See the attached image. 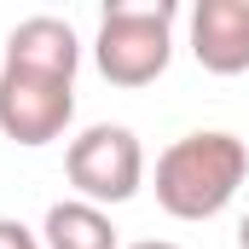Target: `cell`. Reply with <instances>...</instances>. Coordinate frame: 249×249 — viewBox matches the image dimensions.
<instances>
[{
    "label": "cell",
    "mask_w": 249,
    "mask_h": 249,
    "mask_svg": "<svg viewBox=\"0 0 249 249\" xmlns=\"http://www.w3.org/2000/svg\"><path fill=\"white\" fill-rule=\"evenodd\" d=\"M75 116V81L0 70V133L18 145H53Z\"/></svg>",
    "instance_id": "obj_4"
},
{
    "label": "cell",
    "mask_w": 249,
    "mask_h": 249,
    "mask_svg": "<svg viewBox=\"0 0 249 249\" xmlns=\"http://www.w3.org/2000/svg\"><path fill=\"white\" fill-rule=\"evenodd\" d=\"M41 249H122V238H116V226H110L105 209H93V203L75 197V203H53L47 209Z\"/></svg>",
    "instance_id": "obj_7"
},
{
    "label": "cell",
    "mask_w": 249,
    "mask_h": 249,
    "mask_svg": "<svg viewBox=\"0 0 249 249\" xmlns=\"http://www.w3.org/2000/svg\"><path fill=\"white\" fill-rule=\"evenodd\" d=\"M64 174L70 186L81 191V203H127L133 191L145 186V145L133 139V127L99 122L87 127L81 139H70L64 151Z\"/></svg>",
    "instance_id": "obj_3"
},
{
    "label": "cell",
    "mask_w": 249,
    "mask_h": 249,
    "mask_svg": "<svg viewBox=\"0 0 249 249\" xmlns=\"http://www.w3.org/2000/svg\"><path fill=\"white\" fill-rule=\"evenodd\" d=\"M249 174V151L238 133H220V127H203L174 139L162 157H157V203L174 214V220H214L238 186Z\"/></svg>",
    "instance_id": "obj_1"
},
{
    "label": "cell",
    "mask_w": 249,
    "mask_h": 249,
    "mask_svg": "<svg viewBox=\"0 0 249 249\" xmlns=\"http://www.w3.org/2000/svg\"><path fill=\"white\" fill-rule=\"evenodd\" d=\"M127 249H180V244H162V238H145V244H127Z\"/></svg>",
    "instance_id": "obj_9"
},
{
    "label": "cell",
    "mask_w": 249,
    "mask_h": 249,
    "mask_svg": "<svg viewBox=\"0 0 249 249\" xmlns=\"http://www.w3.org/2000/svg\"><path fill=\"white\" fill-rule=\"evenodd\" d=\"M238 249H249V214L238 220Z\"/></svg>",
    "instance_id": "obj_10"
},
{
    "label": "cell",
    "mask_w": 249,
    "mask_h": 249,
    "mask_svg": "<svg viewBox=\"0 0 249 249\" xmlns=\"http://www.w3.org/2000/svg\"><path fill=\"white\" fill-rule=\"evenodd\" d=\"M81 64V41L64 18H23L6 35V64L0 70H29V75H53V81H75Z\"/></svg>",
    "instance_id": "obj_6"
},
{
    "label": "cell",
    "mask_w": 249,
    "mask_h": 249,
    "mask_svg": "<svg viewBox=\"0 0 249 249\" xmlns=\"http://www.w3.org/2000/svg\"><path fill=\"white\" fill-rule=\"evenodd\" d=\"M93 58H99V75L116 81V87H151L174 58V6L168 0H157V6H122V0L105 6Z\"/></svg>",
    "instance_id": "obj_2"
},
{
    "label": "cell",
    "mask_w": 249,
    "mask_h": 249,
    "mask_svg": "<svg viewBox=\"0 0 249 249\" xmlns=\"http://www.w3.org/2000/svg\"><path fill=\"white\" fill-rule=\"evenodd\" d=\"M0 249H41V238H35L23 220H6V214H0Z\"/></svg>",
    "instance_id": "obj_8"
},
{
    "label": "cell",
    "mask_w": 249,
    "mask_h": 249,
    "mask_svg": "<svg viewBox=\"0 0 249 249\" xmlns=\"http://www.w3.org/2000/svg\"><path fill=\"white\" fill-rule=\"evenodd\" d=\"M191 53L209 75H244L249 70V0H197Z\"/></svg>",
    "instance_id": "obj_5"
}]
</instances>
